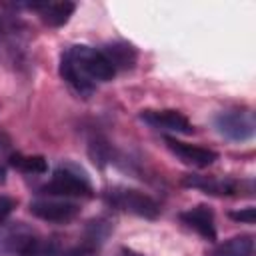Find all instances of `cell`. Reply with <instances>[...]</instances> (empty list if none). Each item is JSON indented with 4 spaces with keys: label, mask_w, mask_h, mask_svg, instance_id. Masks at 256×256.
Instances as JSON below:
<instances>
[{
    "label": "cell",
    "mask_w": 256,
    "mask_h": 256,
    "mask_svg": "<svg viewBox=\"0 0 256 256\" xmlns=\"http://www.w3.org/2000/svg\"><path fill=\"white\" fill-rule=\"evenodd\" d=\"M60 76L78 96L86 98L98 84L110 82L116 76V70L102 48L76 44L64 50L60 58Z\"/></svg>",
    "instance_id": "6da1fadb"
},
{
    "label": "cell",
    "mask_w": 256,
    "mask_h": 256,
    "mask_svg": "<svg viewBox=\"0 0 256 256\" xmlns=\"http://www.w3.org/2000/svg\"><path fill=\"white\" fill-rule=\"evenodd\" d=\"M0 256H52V238L24 222H0Z\"/></svg>",
    "instance_id": "7a4b0ae2"
},
{
    "label": "cell",
    "mask_w": 256,
    "mask_h": 256,
    "mask_svg": "<svg viewBox=\"0 0 256 256\" xmlns=\"http://www.w3.org/2000/svg\"><path fill=\"white\" fill-rule=\"evenodd\" d=\"M28 28L14 14L0 12V64L18 68L26 62Z\"/></svg>",
    "instance_id": "3957f363"
},
{
    "label": "cell",
    "mask_w": 256,
    "mask_h": 256,
    "mask_svg": "<svg viewBox=\"0 0 256 256\" xmlns=\"http://www.w3.org/2000/svg\"><path fill=\"white\" fill-rule=\"evenodd\" d=\"M48 196H56V198H90L94 194V188L90 184V178L76 166L72 164H62L58 166L48 184L42 188Z\"/></svg>",
    "instance_id": "277c9868"
},
{
    "label": "cell",
    "mask_w": 256,
    "mask_h": 256,
    "mask_svg": "<svg viewBox=\"0 0 256 256\" xmlns=\"http://www.w3.org/2000/svg\"><path fill=\"white\" fill-rule=\"evenodd\" d=\"M104 198L112 208L122 210V212H130V214H136L142 218H156L160 214L158 202L152 196H148L140 190H134V188L114 186V188L106 190Z\"/></svg>",
    "instance_id": "5b68a950"
},
{
    "label": "cell",
    "mask_w": 256,
    "mask_h": 256,
    "mask_svg": "<svg viewBox=\"0 0 256 256\" xmlns=\"http://www.w3.org/2000/svg\"><path fill=\"white\" fill-rule=\"evenodd\" d=\"M214 126L224 138L234 142H244L254 136L256 122L250 108H230L214 116Z\"/></svg>",
    "instance_id": "8992f818"
},
{
    "label": "cell",
    "mask_w": 256,
    "mask_h": 256,
    "mask_svg": "<svg viewBox=\"0 0 256 256\" xmlns=\"http://www.w3.org/2000/svg\"><path fill=\"white\" fill-rule=\"evenodd\" d=\"M30 212L44 222L66 224L80 214V206L72 200H66V198L42 196V198H36L30 202Z\"/></svg>",
    "instance_id": "52a82bcc"
},
{
    "label": "cell",
    "mask_w": 256,
    "mask_h": 256,
    "mask_svg": "<svg viewBox=\"0 0 256 256\" xmlns=\"http://www.w3.org/2000/svg\"><path fill=\"white\" fill-rule=\"evenodd\" d=\"M140 120L146 122L150 128L164 132V134H192V122L178 110L162 108V110H142Z\"/></svg>",
    "instance_id": "ba28073f"
},
{
    "label": "cell",
    "mask_w": 256,
    "mask_h": 256,
    "mask_svg": "<svg viewBox=\"0 0 256 256\" xmlns=\"http://www.w3.org/2000/svg\"><path fill=\"white\" fill-rule=\"evenodd\" d=\"M166 146L182 164L192 166V168H206L218 160V154L214 150L196 146V144H188V142H180L172 136H166Z\"/></svg>",
    "instance_id": "9c48e42d"
},
{
    "label": "cell",
    "mask_w": 256,
    "mask_h": 256,
    "mask_svg": "<svg viewBox=\"0 0 256 256\" xmlns=\"http://www.w3.org/2000/svg\"><path fill=\"white\" fill-rule=\"evenodd\" d=\"M182 184L184 186H190V188H198V190H202L206 194H214V196H232V194H238V190L242 188V184H238L232 178L196 176V174L184 176Z\"/></svg>",
    "instance_id": "30bf717a"
},
{
    "label": "cell",
    "mask_w": 256,
    "mask_h": 256,
    "mask_svg": "<svg viewBox=\"0 0 256 256\" xmlns=\"http://www.w3.org/2000/svg\"><path fill=\"white\" fill-rule=\"evenodd\" d=\"M180 220L192 228L194 232H198L202 238L214 242L216 240V226H214V212L210 210V206L206 204H198L194 208H188L180 214Z\"/></svg>",
    "instance_id": "8fae6325"
},
{
    "label": "cell",
    "mask_w": 256,
    "mask_h": 256,
    "mask_svg": "<svg viewBox=\"0 0 256 256\" xmlns=\"http://www.w3.org/2000/svg\"><path fill=\"white\" fill-rule=\"evenodd\" d=\"M24 8L38 12L48 26H62L74 14L76 4L74 2H38V4H24Z\"/></svg>",
    "instance_id": "7c38bea8"
},
{
    "label": "cell",
    "mask_w": 256,
    "mask_h": 256,
    "mask_svg": "<svg viewBox=\"0 0 256 256\" xmlns=\"http://www.w3.org/2000/svg\"><path fill=\"white\" fill-rule=\"evenodd\" d=\"M102 52L106 54V58L114 66L116 74L120 70H130L136 64V50L128 42H112V44H106L102 48Z\"/></svg>",
    "instance_id": "4fadbf2b"
},
{
    "label": "cell",
    "mask_w": 256,
    "mask_h": 256,
    "mask_svg": "<svg viewBox=\"0 0 256 256\" xmlns=\"http://www.w3.org/2000/svg\"><path fill=\"white\" fill-rule=\"evenodd\" d=\"M252 250H254V238L250 234H242L218 244L208 256H250Z\"/></svg>",
    "instance_id": "5bb4252c"
},
{
    "label": "cell",
    "mask_w": 256,
    "mask_h": 256,
    "mask_svg": "<svg viewBox=\"0 0 256 256\" xmlns=\"http://www.w3.org/2000/svg\"><path fill=\"white\" fill-rule=\"evenodd\" d=\"M8 162L24 174H44L48 170V164H46L44 156H26V154H20V152H12Z\"/></svg>",
    "instance_id": "9a60e30c"
},
{
    "label": "cell",
    "mask_w": 256,
    "mask_h": 256,
    "mask_svg": "<svg viewBox=\"0 0 256 256\" xmlns=\"http://www.w3.org/2000/svg\"><path fill=\"white\" fill-rule=\"evenodd\" d=\"M16 208V200L14 198H10V196H4V194H0V222H4L10 214H12V210Z\"/></svg>",
    "instance_id": "2e32d148"
},
{
    "label": "cell",
    "mask_w": 256,
    "mask_h": 256,
    "mask_svg": "<svg viewBox=\"0 0 256 256\" xmlns=\"http://www.w3.org/2000/svg\"><path fill=\"white\" fill-rule=\"evenodd\" d=\"M230 218L232 220H238V222H244V224H254V208L248 206L240 212H230Z\"/></svg>",
    "instance_id": "e0dca14e"
},
{
    "label": "cell",
    "mask_w": 256,
    "mask_h": 256,
    "mask_svg": "<svg viewBox=\"0 0 256 256\" xmlns=\"http://www.w3.org/2000/svg\"><path fill=\"white\" fill-rule=\"evenodd\" d=\"M116 256H142V254H138V252H134V250H128V248H122V250H118Z\"/></svg>",
    "instance_id": "ac0fdd59"
},
{
    "label": "cell",
    "mask_w": 256,
    "mask_h": 256,
    "mask_svg": "<svg viewBox=\"0 0 256 256\" xmlns=\"http://www.w3.org/2000/svg\"><path fill=\"white\" fill-rule=\"evenodd\" d=\"M4 176H6V170L0 166V182H4Z\"/></svg>",
    "instance_id": "d6986e66"
}]
</instances>
